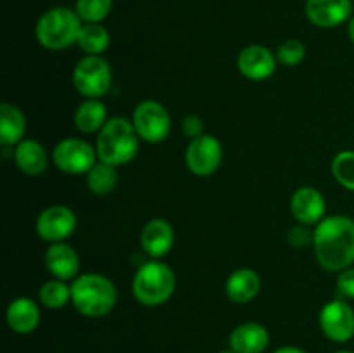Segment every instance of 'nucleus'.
<instances>
[{"label":"nucleus","instance_id":"f257e3e1","mask_svg":"<svg viewBox=\"0 0 354 353\" xmlns=\"http://www.w3.org/2000/svg\"><path fill=\"white\" fill-rule=\"evenodd\" d=\"M315 256L328 272H342L354 263V220L344 215L327 217L317 224Z\"/></svg>","mask_w":354,"mask_h":353},{"label":"nucleus","instance_id":"f03ea898","mask_svg":"<svg viewBox=\"0 0 354 353\" xmlns=\"http://www.w3.org/2000/svg\"><path fill=\"white\" fill-rule=\"evenodd\" d=\"M116 287L100 273H83L73 280L71 303L85 317H106L116 307Z\"/></svg>","mask_w":354,"mask_h":353},{"label":"nucleus","instance_id":"7ed1b4c3","mask_svg":"<svg viewBox=\"0 0 354 353\" xmlns=\"http://www.w3.org/2000/svg\"><path fill=\"white\" fill-rule=\"evenodd\" d=\"M138 138L140 137L130 120L123 116L111 118L97 135L99 161L111 166L127 165L137 156Z\"/></svg>","mask_w":354,"mask_h":353},{"label":"nucleus","instance_id":"20e7f679","mask_svg":"<svg viewBox=\"0 0 354 353\" xmlns=\"http://www.w3.org/2000/svg\"><path fill=\"white\" fill-rule=\"evenodd\" d=\"M176 287V277L171 266L151 260L137 270L131 282V291L138 303L145 307H159L173 296Z\"/></svg>","mask_w":354,"mask_h":353},{"label":"nucleus","instance_id":"39448f33","mask_svg":"<svg viewBox=\"0 0 354 353\" xmlns=\"http://www.w3.org/2000/svg\"><path fill=\"white\" fill-rule=\"evenodd\" d=\"M82 26V19L76 10L68 7H54L41 14L35 28V35L41 47L48 51H62L78 42Z\"/></svg>","mask_w":354,"mask_h":353},{"label":"nucleus","instance_id":"423d86ee","mask_svg":"<svg viewBox=\"0 0 354 353\" xmlns=\"http://www.w3.org/2000/svg\"><path fill=\"white\" fill-rule=\"evenodd\" d=\"M73 83L86 99H100L109 92L113 83L109 62L100 55H85L73 69Z\"/></svg>","mask_w":354,"mask_h":353},{"label":"nucleus","instance_id":"0eeeda50","mask_svg":"<svg viewBox=\"0 0 354 353\" xmlns=\"http://www.w3.org/2000/svg\"><path fill=\"white\" fill-rule=\"evenodd\" d=\"M138 137L151 144H159L169 135L171 118L168 109L158 100H144L138 104L131 116Z\"/></svg>","mask_w":354,"mask_h":353},{"label":"nucleus","instance_id":"6e6552de","mask_svg":"<svg viewBox=\"0 0 354 353\" xmlns=\"http://www.w3.org/2000/svg\"><path fill=\"white\" fill-rule=\"evenodd\" d=\"M55 166L61 172L69 173V175H83L88 173L97 163V149H93L83 138H64L59 142L54 149Z\"/></svg>","mask_w":354,"mask_h":353},{"label":"nucleus","instance_id":"1a4fd4ad","mask_svg":"<svg viewBox=\"0 0 354 353\" xmlns=\"http://www.w3.org/2000/svg\"><path fill=\"white\" fill-rule=\"evenodd\" d=\"M223 159L221 142L213 135H201L192 138L187 145L185 163L187 168L197 176H207L216 172Z\"/></svg>","mask_w":354,"mask_h":353},{"label":"nucleus","instance_id":"9d476101","mask_svg":"<svg viewBox=\"0 0 354 353\" xmlns=\"http://www.w3.org/2000/svg\"><path fill=\"white\" fill-rule=\"evenodd\" d=\"M76 230V215L71 208L64 204L48 206L38 215L37 234L44 241L62 242L71 237Z\"/></svg>","mask_w":354,"mask_h":353},{"label":"nucleus","instance_id":"9b49d317","mask_svg":"<svg viewBox=\"0 0 354 353\" xmlns=\"http://www.w3.org/2000/svg\"><path fill=\"white\" fill-rule=\"evenodd\" d=\"M318 322L328 339L346 343L354 336V310L342 300L330 301L322 308Z\"/></svg>","mask_w":354,"mask_h":353},{"label":"nucleus","instance_id":"f8f14e48","mask_svg":"<svg viewBox=\"0 0 354 353\" xmlns=\"http://www.w3.org/2000/svg\"><path fill=\"white\" fill-rule=\"evenodd\" d=\"M239 71L252 82L268 80L277 69V57L270 48L263 45H248L237 57Z\"/></svg>","mask_w":354,"mask_h":353},{"label":"nucleus","instance_id":"ddd939ff","mask_svg":"<svg viewBox=\"0 0 354 353\" xmlns=\"http://www.w3.org/2000/svg\"><path fill=\"white\" fill-rule=\"evenodd\" d=\"M353 12L351 0H308L306 16L315 26L335 28L348 21Z\"/></svg>","mask_w":354,"mask_h":353},{"label":"nucleus","instance_id":"4468645a","mask_svg":"<svg viewBox=\"0 0 354 353\" xmlns=\"http://www.w3.org/2000/svg\"><path fill=\"white\" fill-rule=\"evenodd\" d=\"M290 211L299 224H320L325 215V197L315 187H299L290 197Z\"/></svg>","mask_w":354,"mask_h":353},{"label":"nucleus","instance_id":"2eb2a0df","mask_svg":"<svg viewBox=\"0 0 354 353\" xmlns=\"http://www.w3.org/2000/svg\"><path fill=\"white\" fill-rule=\"evenodd\" d=\"M140 244L151 258H162L171 251L173 244H175L173 227L162 218H152L142 228Z\"/></svg>","mask_w":354,"mask_h":353},{"label":"nucleus","instance_id":"dca6fc26","mask_svg":"<svg viewBox=\"0 0 354 353\" xmlns=\"http://www.w3.org/2000/svg\"><path fill=\"white\" fill-rule=\"evenodd\" d=\"M45 266L54 279L71 280L80 272V258L66 242H52L45 251Z\"/></svg>","mask_w":354,"mask_h":353},{"label":"nucleus","instance_id":"f3484780","mask_svg":"<svg viewBox=\"0 0 354 353\" xmlns=\"http://www.w3.org/2000/svg\"><path fill=\"white\" fill-rule=\"evenodd\" d=\"M228 345L235 353H263L270 345V332L258 322H245L232 331Z\"/></svg>","mask_w":354,"mask_h":353},{"label":"nucleus","instance_id":"a211bd4d","mask_svg":"<svg viewBox=\"0 0 354 353\" xmlns=\"http://www.w3.org/2000/svg\"><path fill=\"white\" fill-rule=\"evenodd\" d=\"M7 325L17 334H30L40 324V308L31 298H16L7 307Z\"/></svg>","mask_w":354,"mask_h":353},{"label":"nucleus","instance_id":"6ab92c4d","mask_svg":"<svg viewBox=\"0 0 354 353\" xmlns=\"http://www.w3.org/2000/svg\"><path fill=\"white\" fill-rule=\"evenodd\" d=\"M227 296L234 303H249L254 300L261 289V279L252 269H239L230 273L227 280Z\"/></svg>","mask_w":354,"mask_h":353},{"label":"nucleus","instance_id":"aec40b11","mask_svg":"<svg viewBox=\"0 0 354 353\" xmlns=\"http://www.w3.org/2000/svg\"><path fill=\"white\" fill-rule=\"evenodd\" d=\"M14 161L17 168L30 176H37L47 170V152L40 142L33 138H23L14 149Z\"/></svg>","mask_w":354,"mask_h":353},{"label":"nucleus","instance_id":"412c9836","mask_svg":"<svg viewBox=\"0 0 354 353\" xmlns=\"http://www.w3.org/2000/svg\"><path fill=\"white\" fill-rule=\"evenodd\" d=\"M26 132V118L23 111L9 102L0 104V144L7 145L19 144Z\"/></svg>","mask_w":354,"mask_h":353},{"label":"nucleus","instance_id":"4be33fe9","mask_svg":"<svg viewBox=\"0 0 354 353\" xmlns=\"http://www.w3.org/2000/svg\"><path fill=\"white\" fill-rule=\"evenodd\" d=\"M107 123V109L99 99H86L75 113V125L83 134H93L102 130Z\"/></svg>","mask_w":354,"mask_h":353},{"label":"nucleus","instance_id":"5701e85b","mask_svg":"<svg viewBox=\"0 0 354 353\" xmlns=\"http://www.w3.org/2000/svg\"><path fill=\"white\" fill-rule=\"evenodd\" d=\"M76 44L83 52H86V55H100L111 44L109 31L99 23H86L80 30Z\"/></svg>","mask_w":354,"mask_h":353},{"label":"nucleus","instance_id":"b1692460","mask_svg":"<svg viewBox=\"0 0 354 353\" xmlns=\"http://www.w3.org/2000/svg\"><path fill=\"white\" fill-rule=\"evenodd\" d=\"M86 185H88L90 192L95 196L111 194L118 185L116 166H111L102 161L95 163L93 168L86 173Z\"/></svg>","mask_w":354,"mask_h":353},{"label":"nucleus","instance_id":"393cba45","mask_svg":"<svg viewBox=\"0 0 354 353\" xmlns=\"http://www.w3.org/2000/svg\"><path fill=\"white\" fill-rule=\"evenodd\" d=\"M38 300L44 307L50 308V310H57L68 305L71 300V286L66 284V280H48L38 291Z\"/></svg>","mask_w":354,"mask_h":353},{"label":"nucleus","instance_id":"a878e982","mask_svg":"<svg viewBox=\"0 0 354 353\" xmlns=\"http://www.w3.org/2000/svg\"><path fill=\"white\" fill-rule=\"evenodd\" d=\"M113 0H76V14L85 23H100L109 16Z\"/></svg>","mask_w":354,"mask_h":353},{"label":"nucleus","instance_id":"bb28decb","mask_svg":"<svg viewBox=\"0 0 354 353\" xmlns=\"http://www.w3.org/2000/svg\"><path fill=\"white\" fill-rule=\"evenodd\" d=\"M335 180L346 189L354 190V151H342L332 161Z\"/></svg>","mask_w":354,"mask_h":353},{"label":"nucleus","instance_id":"cd10ccee","mask_svg":"<svg viewBox=\"0 0 354 353\" xmlns=\"http://www.w3.org/2000/svg\"><path fill=\"white\" fill-rule=\"evenodd\" d=\"M304 57H306V47L296 38L286 40L277 51V61L283 66H297Z\"/></svg>","mask_w":354,"mask_h":353},{"label":"nucleus","instance_id":"c85d7f7f","mask_svg":"<svg viewBox=\"0 0 354 353\" xmlns=\"http://www.w3.org/2000/svg\"><path fill=\"white\" fill-rule=\"evenodd\" d=\"M315 241V230H311L308 225L299 224L296 227L289 228L287 232V242H289L292 248H308V246H313Z\"/></svg>","mask_w":354,"mask_h":353},{"label":"nucleus","instance_id":"c756f323","mask_svg":"<svg viewBox=\"0 0 354 353\" xmlns=\"http://www.w3.org/2000/svg\"><path fill=\"white\" fill-rule=\"evenodd\" d=\"M182 130L183 134L187 135V137L192 141V138H197L201 137V135H204V123L203 120H201L197 114H189V116L183 120L182 123Z\"/></svg>","mask_w":354,"mask_h":353},{"label":"nucleus","instance_id":"7c9ffc66","mask_svg":"<svg viewBox=\"0 0 354 353\" xmlns=\"http://www.w3.org/2000/svg\"><path fill=\"white\" fill-rule=\"evenodd\" d=\"M337 287L339 293L346 298H351L354 300V269H346L339 273L337 277Z\"/></svg>","mask_w":354,"mask_h":353},{"label":"nucleus","instance_id":"2f4dec72","mask_svg":"<svg viewBox=\"0 0 354 353\" xmlns=\"http://www.w3.org/2000/svg\"><path fill=\"white\" fill-rule=\"evenodd\" d=\"M273 353H306V352L297 348V346H282V348H277Z\"/></svg>","mask_w":354,"mask_h":353},{"label":"nucleus","instance_id":"473e14b6","mask_svg":"<svg viewBox=\"0 0 354 353\" xmlns=\"http://www.w3.org/2000/svg\"><path fill=\"white\" fill-rule=\"evenodd\" d=\"M348 35H349V38H351V42L354 44V17H351V19H349V23H348Z\"/></svg>","mask_w":354,"mask_h":353},{"label":"nucleus","instance_id":"72a5a7b5","mask_svg":"<svg viewBox=\"0 0 354 353\" xmlns=\"http://www.w3.org/2000/svg\"><path fill=\"white\" fill-rule=\"evenodd\" d=\"M335 353H353V352H348V350H341V352H335Z\"/></svg>","mask_w":354,"mask_h":353},{"label":"nucleus","instance_id":"f704fd0d","mask_svg":"<svg viewBox=\"0 0 354 353\" xmlns=\"http://www.w3.org/2000/svg\"><path fill=\"white\" fill-rule=\"evenodd\" d=\"M220 353H235V352H232V350H230V352H220Z\"/></svg>","mask_w":354,"mask_h":353}]
</instances>
